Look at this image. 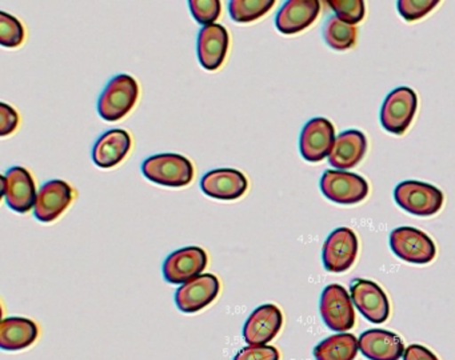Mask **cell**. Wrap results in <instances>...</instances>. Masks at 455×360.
Returning a JSON list of instances; mask_svg holds the SVG:
<instances>
[{
  "instance_id": "cell-1",
  "label": "cell",
  "mask_w": 455,
  "mask_h": 360,
  "mask_svg": "<svg viewBox=\"0 0 455 360\" xmlns=\"http://www.w3.org/2000/svg\"><path fill=\"white\" fill-rule=\"evenodd\" d=\"M138 96L140 85L137 80L130 75H116L103 90L98 100V112L102 119L116 122L134 108Z\"/></svg>"
},
{
  "instance_id": "cell-2",
  "label": "cell",
  "mask_w": 455,
  "mask_h": 360,
  "mask_svg": "<svg viewBox=\"0 0 455 360\" xmlns=\"http://www.w3.org/2000/svg\"><path fill=\"white\" fill-rule=\"evenodd\" d=\"M396 204L417 216L435 215L443 205V192L433 184L418 180H404L394 189Z\"/></svg>"
},
{
  "instance_id": "cell-3",
  "label": "cell",
  "mask_w": 455,
  "mask_h": 360,
  "mask_svg": "<svg viewBox=\"0 0 455 360\" xmlns=\"http://www.w3.org/2000/svg\"><path fill=\"white\" fill-rule=\"evenodd\" d=\"M142 172L148 180L166 187H185L194 178L193 163L178 154H159L143 162Z\"/></svg>"
},
{
  "instance_id": "cell-4",
  "label": "cell",
  "mask_w": 455,
  "mask_h": 360,
  "mask_svg": "<svg viewBox=\"0 0 455 360\" xmlns=\"http://www.w3.org/2000/svg\"><path fill=\"white\" fill-rule=\"evenodd\" d=\"M418 98L410 87H398L386 96L380 108V124L387 132L403 135L414 120Z\"/></svg>"
},
{
  "instance_id": "cell-5",
  "label": "cell",
  "mask_w": 455,
  "mask_h": 360,
  "mask_svg": "<svg viewBox=\"0 0 455 360\" xmlns=\"http://www.w3.org/2000/svg\"><path fill=\"white\" fill-rule=\"evenodd\" d=\"M391 251L402 260L411 264H427L436 255L435 243L414 227H399L390 234Z\"/></svg>"
},
{
  "instance_id": "cell-6",
  "label": "cell",
  "mask_w": 455,
  "mask_h": 360,
  "mask_svg": "<svg viewBox=\"0 0 455 360\" xmlns=\"http://www.w3.org/2000/svg\"><path fill=\"white\" fill-rule=\"evenodd\" d=\"M321 191L338 204H356L369 195V183L358 173L327 170L321 179Z\"/></svg>"
},
{
  "instance_id": "cell-7",
  "label": "cell",
  "mask_w": 455,
  "mask_h": 360,
  "mask_svg": "<svg viewBox=\"0 0 455 360\" xmlns=\"http://www.w3.org/2000/svg\"><path fill=\"white\" fill-rule=\"evenodd\" d=\"M319 311L330 330L345 332L355 325L353 299L343 285L329 284L324 288Z\"/></svg>"
},
{
  "instance_id": "cell-8",
  "label": "cell",
  "mask_w": 455,
  "mask_h": 360,
  "mask_svg": "<svg viewBox=\"0 0 455 360\" xmlns=\"http://www.w3.org/2000/svg\"><path fill=\"white\" fill-rule=\"evenodd\" d=\"M358 250V237L353 229L347 227L334 229L324 242L322 251L324 268L334 274L347 271L355 261Z\"/></svg>"
},
{
  "instance_id": "cell-9",
  "label": "cell",
  "mask_w": 455,
  "mask_h": 360,
  "mask_svg": "<svg viewBox=\"0 0 455 360\" xmlns=\"http://www.w3.org/2000/svg\"><path fill=\"white\" fill-rule=\"evenodd\" d=\"M350 295L354 306L369 322L382 324L390 316V301L377 283L354 279L350 283Z\"/></svg>"
},
{
  "instance_id": "cell-10",
  "label": "cell",
  "mask_w": 455,
  "mask_h": 360,
  "mask_svg": "<svg viewBox=\"0 0 455 360\" xmlns=\"http://www.w3.org/2000/svg\"><path fill=\"white\" fill-rule=\"evenodd\" d=\"M335 139L337 138L332 123L326 117H314L306 123L300 132V154L307 162H322L331 154Z\"/></svg>"
},
{
  "instance_id": "cell-11",
  "label": "cell",
  "mask_w": 455,
  "mask_h": 360,
  "mask_svg": "<svg viewBox=\"0 0 455 360\" xmlns=\"http://www.w3.org/2000/svg\"><path fill=\"white\" fill-rule=\"evenodd\" d=\"M207 266V253L201 247H185L167 256L164 276L172 284H185L199 276Z\"/></svg>"
},
{
  "instance_id": "cell-12",
  "label": "cell",
  "mask_w": 455,
  "mask_h": 360,
  "mask_svg": "<svg viewBox=\"0 0 455 360\" xmlns=\"http://www.w3.org/2000/svg\"><path fill=\"white\" fill-rule=\"evenodd\" d=\"M220 283L212 274L199 275L185 283L175 292V303L180 311L193 314L206 308L217 299Z\"/></svg>"
},
{
  "instance_id": "cell-13",
  "label": "cell",
  "mask_w": 455,
  "mask_h": 360,
  "mask_svg": "<svg viewBox=\"0 0 455 360\" xmlns=\"http://www.w3.org/2000/svg\"><path fill=\"white\" fill-rule=\"evenodd\" d=\"M283 324V315L275 304H262L247 317L243 338L249 346H266L273 340Z\"/></svg>"
},
{
  "instance_id": "cell-14",
  "label": "cell",
  "mask_w": 455,
  "mask_h": 360,
  "mask_svg": "<svg viewBox=\"0 0 455 360\" xmlns=\"http://www.w3.org/2000/svg\"><path fill=\"white\" fill-rule=\"evenodd\" d=\"M4 196L7 205L18 213H26L36 207V192L33 176L25 167H12L2 178Z\"/></svg>"
},
{
  "instance_id": "cell-15",
  "label": "cell",
  "mask_w": 455,
  "mask_h": 360,
  "mask_svg": "<svg viewBox=\"0 0 455 360\" xmlns=\"http://www.w3.org/2000/svg\"><path fill=\"white\" fill-rule=\"evenodd\" d=\"M73 202V188L60 179L47 181L36 195L34 215L39 221L52 223L60 218Z\"/></svg>"
},
{
  "instance_id": "cell-16",
  "label": "cell",
  "mask_w": 455,
  "mask_h": 360,
  "mask_svg": "<svg viewBox=\"0 0 455 360\" xmlns=\"http://www.w3.org/2000/svg\"><path fill=\"white\" fill-rule=\"evenodd\" d=\"M249 181L241 171L234 168H217L204 173L201 188L207 196L217 200H236L246 194Z\"/></svg>"
},
{
  "instance_id": "cell-17",
  "label": "cell",
  "mask_w": 455,
  "mask_h": 360,
  "mask_svg": "<svg viewBox=\"0 0 455 360\" xmlns=\"http://www.w3.org/2000/svg\"><path fill=\"white\" fill-rule=\"evenodd\" d=\"M358 344L359 351L370 360H399L406 351L401 336L380 328L364 331Z\"/></svg>"
},
{
  "instance_id": "cell-18",
  "label": "cell",
  "mask_w": 455,
  "mask_h": 360,
  "mask_svg": "<svg viewBox=\"0 0 455 360\" xmlns=\"http://www.w3.org/2000/svg\"><path fill=\"white\" fill-rule=\"evenodd\" d=\"M321 12L318 0H289L276 13L275 26L284 35H294L310 27Z\"/></svg>"
},
{
  "instance_id": "cell-19",
  "label": "cell",
  "mask_w": 455,
  "mask_h": 360,
  "mask_svg": "<svg viewBox=\"0 0 455 360\" xmlns=\"http://www.w3.org/2000/svg\"><path fill=\"white\" fill-rule=\"evenodd\" d=\"M228 29L220 24L204 27L198 35V58L202 67L207 71H215L222 66L228 55Z\"/></svg>"
},
{
  "instance_id": "cell-20",
  "label": "cell",
  "mask_w": 455,
  "mask_h": 360,
  "mask_svg": "<svg viewBox=\"0 0 455 360\" xmlns=\"http://www.w3.org/2000/svg\"><path fill=\"white\" fill-rule=\"evenodd\" d=\"M367 151V139L362 131L347 130L335 139L329 163L340 171L355 167Z\"/></svg>"
},
{
  "instance_id": "cell-21",
  "label": "cell",
  "mask_w": 455,
  "mask_h": 360,
  "mask_svg": "<svg viewBox=\"0 0 455 360\" xmlns=\"http://www.w3.org/2000/svg\"><path fill=\"white\" fill-rule=\"evenodd\" d=\"M132 148V136L124 130H110L103 133L92 148V160L100 168L118 165Z\"/></svg>"
},
{
  "instance_id": "cell-22",
  "label": "cell",
  "mask_w": 455,
  "mask_h": 360,
  "mask_svg": "<svg viewBox=\"0 0 455 360\" xmlns=\"http://www.w3.org/2000/svg\"><path fill=\"white\" fill-rule=\"evenodd\" d=\"M38 325L28 317H4L0 322V348L20 351L28 348L38 338Z\"/></svg>"
},
{
  "instance_id": "cell-23",
  "label": "cell",
  "mask_w": 455,
  "mask_h": 360,
  "mask_svg": "<svg viewBox=\"0 0 455 360\" xmlns=\"http://www.w3.org/2000/svg\"><path fill=\"white\" fill-rule=\"evenodd\" d=\"M358 349V339L353 333L340 332L322 340L314 348V357L315 360H354Z\"/></svg>"
},
{
  "instance_id": "cell-24",
  "label": "cell",
  "mask_w": 455,
  "mask_h": 360,
  "mask_svg": "<svg viewBox=\"0 0 455 360\" xmlns=\"http://www.w3.org/2000/svg\"><path fill=\"white\" fill-rule=\"evenodd\" d=\"M358 29L355 26L345 23L337 16H330L324 24L323 37L327 44L337 51H346L354 47L356 42Z\"/></svg>"
},
{
  "instance_id": "cell-25",
  "label": "cell",
  "mask_w": 455,
  "mask_h": 360,
  "mask_svg": "<svg viewBox=\"0 0 455 360\" xmlns=\"http://www.w3.org/2000/svg\"><path fill=\"white\" fill-rule=\"evenodd\" d=\"M274 4V0H231L228 11L236 23H250L266 15Z\"/></svg>"
},
{
  "instance_id": "cell-26",
  "label": "cell",
  "mask_w": 455,
  "mask_h": 360,
  "mask_svg": "<svg viewBox=\"0 0 455 360\" xmlns=\"http://www.w3.org/2000/svg\"><path fill=\"white\" fill-rule=\"evenodd\" d=\"M25 40V27L15 16L0 12V44L4 47H20Z\"/></svg>"
},
{
  "instance_id": "cell-27",
  "label": "cell",
  "mask_w": 455,
  "mask_h": 360,
  "mask_svg": "<svg viewBox=\"0 0 455 360\" xmlns=\"http://www.w3.org/2000/svg\"><path fill=\"white\" fill-rule=\"evenodd\" d=\"M327 4L332 8L338 19L351 26L362 21L366 12L362 0H329Z\"/></svg>"
},
{
  "instance_id": "cell-28",
  "label": "cell",
  "mask_w": 455,
  "mask_h": 360,
  "mask_svg": "<svg viewBox=\"0 0 455 360\" xmlns=\"http://www.w3.org/2000/svg\"><path fill=\"white\" fill-rule=\"evenodd\" d=\"M188 5L194 19L204 27L215 24L222 11L220 0H191Z\"/></svg>"
},
{
  "instance_id": "cell-29",
  "label": "cell",
  "mask_w": 455,
  "mask_h": 360,
  "mask_svg": "<svg viewBox=\"0 0 455 360\" xmlns=\"http://www.w3.org/2000/svg\"><path fill=\"white\" fill-rule=\"evenodd\" d=\"M436 0H399L398 12L406 21H415L427 15L436 7Z\"/></svg>"
},
{
  "instance_id": "cell-30",
  "label": "cell",
  "mask_w": 455,
  "mask_h": 360,
  "mask_svg": "<svg viewBox=\"0 0 455 360\" xmlns=\"http://www.w3.org/2000/svg\"><path fill=\"white\" fill-rule=\"evenodd\" d=\"M234 360H279V352L273 346H247L239 349Z\"/></svg>"
},
{
  "instance_id": "cell-31",
  "label": "cell",
  "mask_w": 455,
  "mask_h": 360,
  "mask_svg": "<svg viewBox=\"0 0 455 360\" xmlns=\"http://www.w3.org/2000/svg\"><path fill=\"white\" fill-rule=\"evenodd\" d=\"M20 115L6 103H0V136H7L17 130Z\"/></svg>"
},
{
  "instance_id": "cell-32",
  "label": "cell",
  "mask_w": 455,
  "mask_h": 360,
  "mask_svg": "<svg viewBox=\"0 0 455 360\" xmlns=\"http://www.w3.org/2000/svg\"><path fill=\"white\" fill-rule=\"evenodd\" d=\"M403 360H439L427 347L420 346V344H411L407 347L403 354Z\"/></svg>"
}]
</instances>
